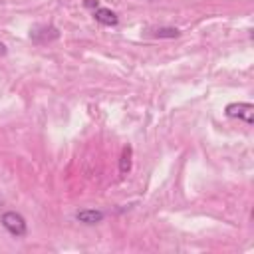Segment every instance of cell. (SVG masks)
Returning <instances> with one entry per match:
<instances>
[{
    "instance_id": "6da1fadb",
    "label": "cell",
    "mask_w": 254,
    "mask_h": 254,
    "mask_svg": "<svg viewBox=\"0 0 254 254\" xmlns=\"http://www.w3.org/2000/svg\"><path fill=\"white\" fill-rule=\"evenodd\" d=\"M0 224H2L12 236H16V238L26 236V232H28L26 218H24L20 212H16V210H8V212H4V214L0 216Z\"/></svg>"
},
{
    "instance_id": "9c48e42d",
    "label": "cell",
    "mask_w": 254,
    "mask_h": 254,
    "mask_svg": "<svg viewBox=\"0 0 254 254\" xmlns=\"http://www.w3.org/2000/svg\"><path fill=\"white\" fill-rule=\"evenodd\" d=\"M6 52H8V50H6V46L0 42V56H6Z\"/></svg>"
},
{
    "instance_id": "7a4b0ae2",
    "label": "cell",
    "mask_w": 254,
    "mask_h": 254,
    "mask_svg": "<svg viewBox=\"0 0 254 254\" xmlns=\"http://www.w3.org/2000/svg\"><path fill=\"white\" fill-rule=\"evenodd\" d=\"M224 113L232 119H242L244 123L252 125L254 123V105L252 103H246V101H234V103H228Z\"/></svg>"
},
{
    "instance_id": "3957f363",
    "label": "cell",
    "mask_w": 254,
    "mask_h": 254,
    "mask_svg": "<svg viewBox=\"0 0 254 254\" xmlns=\"http://www.w3.org/2000/svg\"><path fill=\"white\" fill-rule=\"evenodd\" d=\"M58 36H60V32H58V28H54V26H36V28L30 32V38H32L36 44H48V42H52V40H58Z\"/></svg>"
},
{
    "instance_id": "52a82bcc",
    "label": "cell",
    "mask_w": 254,
    "mask_h": 254,
    "mask_svg": "<svg viewBox=\"0 0 254 254\" xmlns=\"http://www.w3.org/2000/svg\"><path fill=\"white\" fill-rule=\"evenodd\" d=\"M153 36L155 38H177V36H181V32L177 28H157L153 32Z\"/></svg>"
},
{
    "instance_id": "8992f818",
    "label": "cell",
    "mask_w": 254,
    "mask_h": 254,
    "mask_svg": "<svg viewBox=\"0 0 254 254\" xmlns=\"http://www.w3.org/2000/svg\"><path fill=\"white\" fill-rule=\"evenodd\" d=\"M131 163H133V149H131V145H125L121 151V157H119V173L127 175L131 171Z\"/></svg>"
},
{
    "instance_id": "277c9868",
    "label": "cell",
    "mask_w": 254,
    "mask_h": 254,
    "mask_svg": "<svg viewBox=\"0 0 254 254\" xmlns=\"http://www.w3.org/2000/svg\"><path fill=\"white\" fill-rule=\"evenodd\" d=\"M75 218L81 224H97V222H101L105 218V212L103 210H95V208H83V210L75 212Z\"/></svg>"
},
{
    "instance_id": "ba28073f",
    "label": "cell",
    "mask_w": 254,
    "mask_h": 254,
    "mask_svg": "<svg viewBox=\"0 0 254 254\" xmlns=\"http://www.w3.org/2000/svg\"><path fill=\"white\" fill-rule=\"evenodd\" d=\"M83 6H85V8L95 10V8H99V0H85V2H83Z\"/></svg>"
},
{
    "instance_id": "5b68a950",
    "label": "cell",
    "mask_w": 254,
    "mask_h": 254,
    "mask_svg": "<svg viewBox=\"0 0 254 254\" xmlns=\"http://www.w3.org/2000/svg\"><path fill=\"white\" fill-rule=\"evenodd\" d=\"M93 18H95V22H99L103 26H117L119 24L117 14L113 10H109V8H103V6H99V8L93 10Z\"/></svg>"
}]
</instances>
